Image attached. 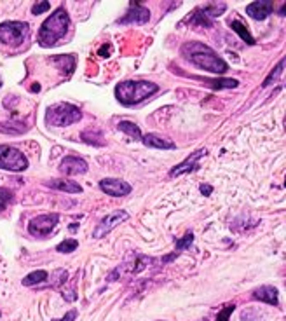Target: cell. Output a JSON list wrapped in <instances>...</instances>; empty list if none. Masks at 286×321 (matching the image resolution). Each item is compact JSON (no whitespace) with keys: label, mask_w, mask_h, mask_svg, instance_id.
<instances>
[{"label":"cell","mask_w":286,"mask_h":321,"mask_svg":"<svg viewBox=\"0 0 286 321\" xmlns=\"http://www.w3.org/2000/svg\"><path fill=\"white\" fill-rule=\"evenodd\" d=\"M30 26L23 21H4L0 25V42L7 46H21L28 39Z\"/></svg>","instance_id":"5"},{"label":"cell","mask_w":286,"mask_h":321,"mask_svg":"<svg viewBox=\"0 0 286 321\" xmlns=\"http://www.w3.org/2000/svg\"><path fill=\"white\" fill-rule=\"evenodd\" d=\"M203 156H206V150L204 149H201V150H197V152L190 154V156L187 157L184 162H180V164L175 166V168L171 169L169 175L171 176H180V175H185V173L194 171V169L197 168V161H199Z\"/></svg>","instance_id":"13"},{"label":"cell","mask_w":286,"mask_h":321,"mask_svg":"<svg viewBox=\"0 0 286 321\" xmlns=\"http://www.w3.org/2000/svg\"><path fill=\"white\" fill-rule=\"evenodd\" d=\"M45 185L51 188H56V190L70 192V194H81L82 192L81 185L72 182V180H49V182H45Z\"/></svg>","instance_id":"17"},{"label":"cell","mask_w":286,"mask_h":321,"mask_svg":"<svg viewBox=\"0 0 286 321\" xmlns=\"http://www.w3.org/2000/svg\"><path fill=\"white\" fill-rule=\"evenodd\" d=\"M228 25H231V28L234 30V32L238 33V35L241 37V39L245 40L246 44H250V46H253V44H255V39L250 35V32H248V28H246L245 25L241 23V21H231V23H228Z\"/></svg>","instance_id":"20"},{"label":"cell","mask_w":286,"mask_h":321,"mask_svg":"<svg viewBox=\"0 0 286 321\" xmlns=\"http://www.w3.org/2000/svg\"><path fill=\"white\" fill-rule=\"evenodd\" d=\"M187 21H189V23H192V25H197V26H211V20H209V18L204 14L203 7H199V9L194 11Z\"/></svg>","instance_id":"21"},{"label":"cell","mask_w":286,"mask_h":321,"mask_svg":"<svg viewBox=\"0 0 286 321\" xmlns=\"http://www.w3.org/2000/svg\"><path fill=\"white\" fill-rule=\"evenodd\" d=\"M0 131L11 133V135H20V133H25L26 127L23 126V124H16V122H0Z\"/></svg>","instance_id":"24"},{"label":"cell","mask_w":286,"mask_h":321,"mask_svg":"<svg viewBox=\"0 0 286 321\" xmlns=\"http://www.w3.org/2000/svg\"><path fill=\"white\" fill-rule=\"evenodd\" d=\"M49 7H51V4H49V2H40V4H35V6L32 7V13L37 16V14L45 13V11H47Z\"/></svg>","instance_id":"30"},{"label":"cell","mask_w":286,"mask_h":321,"mask_svg":"<svg viewBox=\"0 0 286 321\" xmlns=\"http://www.w3.org/2000/svg\"><path fill=\"white\" fill-rule=\"evenodd\" d=\"M159 91V86L148 81H126L116 88V96L126 107H131L150 98Z\"/></svg>","instance_id":"3"},{"label":"cell","mask_w":286,"mask_h":321,"mask_svg":"<svg viewBox=\"0 0 286 321\" xmlns=\"http://www.w3.org/2000/svg\"><path fill=\"white\" fill-rule=\"evenodd\" d=\"M274 11V4L270 0H260V2H253L250 6H246V14L253 20H265L270 13Z\"/></svg>","instance_id":"14"},{"label":"cell","mask_w":286,"mask_h":321,"mask_svg":"<svg viewBox=\"0 0 286 321\" xmlns=\"http://www.w3.org/2000/svg\"><path fill=\"white\" fill-rule=\"evenodd\" d=\"M128 218H129V215H128V211H124V210H117V211H113V213L106 215V217L103 218L100 224H98V227L94 229L93 237H103V236H106L110 230H113V229L117 227V225L123 224V222H126Z\"/></svg>","instance_id":"9"},{"label":"cell","mask_w":286,"mask_h":321,"mask_svg":"<svg viewBox=\"0 0 286 321\" xmlns=\"http://www.w3.org/2000/svg\"><path fill=\"white\" fill-rule=\"evenodd\" d=\"M68 25H70V18H68L67 11L63 7L56 9L40 26L39 44L42 47H51L58 44V40L68 32Z\"/></svg>","instance_id":"2"},{"label":"cell","mask_w":286,"mask_h":321,"mask_svg":"<svg viewBox=\"0 0 286 321\" xmlns=\"http://www.w3.org/2000/svg\"><path fill=\"white\" fill-rule=\"evenodd\" d=\"M108 51H110V47H106V46H103V47L100 49V54L103 56V54H105V52H106V54H108Z\"/></svg>","instance_id":"34"},{"label":"cell","mask_w":286,"mask_h":321,"mask_svg":"<svg viewBox=\"0 0 286 321\" xmlns=\"http://www.w3.org/2000/svg\"><path fill=\"white\" fill-rule=\"evenodd\" d=\"M148 264H152V259H148V256L145 255H138V253H135V256H133L131 260H126L123 266H119L116 271H113L112 274L108 276V281H116L119 276H133V274H138L142 273L143 269H147Z\"/></svg>","instance_id":"7"},{"label":"cell","mask_w":286,"mask_h":321,"mask_svg":"<svg viewBox=\"0 0 286 321\" xmlns=\"http://www.w3.org/2000/svg\"><path fill=\"white\" fill-rule=\"evenodd\" d=\"M253 298L260 302H265L269 305H277V290L274 286H260V288L253 290Z\"/></svg>","instance_id":"16"},{"label":"cell","mask_w":286,"mask_h":321,"mask_svg":"<svg viewBox=\"0 0 286 321\" xmlns=\"http://www.w3.org/2000/svg\"><path fill=\"white\" fill-rule=\"evenodd\" d=\"M100 188L105 194L113 196V198H123L131 192V185L119 178H103L100 182Z\"/></svg>","instance_id":"11"},{"label":"cell","mask_w":286,"mask_h":321,"mask_svg":"<svg viewBox=\"0 0 286 321\" xmlns=\"http://www.w3.org/2000/svg\"><path fill=\"white\" fill-rule=\"evenodd\" d=\"M60 171L63 175H82V173L87 171V162L81 159V157H75V156H67L60 164Z\"/></svg>","instance_id":"12"},{"label":"cell","mask_w":286,"mask_h":321,"mask_svg":"<svg viewBox=\"0 0 286 321\" xmlns=\"http://www.w3.org/2000/svg\"><path fill=\"white\" fill-rule=\"evenodd\" d=\"M284 13H286V4L283 6V9H281V16H284Z\"/></svg>","instance_id":"35"},{"label":"cell","mask_w":286,"mask_h":321,"mask_svg":"<svg viewBox=\"0 0 286 321\" xmlns=\"http://www.w3.org/2000/svg\"><path fill=\"white\" fill-rule=\"evenodd\" d=\"M11 199H13V192L9 188H0V211L6 210V206L9 205Z\"/></svg>","instance_id":"26"},{"label":"cell","mask_w":286,"mask_h":321,"mask_svg":"<svg viewBox=\"0 0 286 321\" xmlns=\"http://www.w3.org/2000/svg\"><path fill=\"white\" fill-rule=\"evenodd\" d=\"M63 298H65V300H68V302H72V300H75V293L74 292H65Z\"/></svg>","instance_id":"32"},{"label":"cell","mask_w":286,"mask_h":321,"mask_svg":"<svg viewBox=\"0 0 286 321\" xmlns=\"http://www.w3.org/2000/svg\"><path fill=\"white\" fill-rule=\"evenodd\" d=\"M0 168L7 171H25L28 168V159L14 147L0 145Z\"/></svg>","instance_id":"6"},{"label":"cell","mask_w":286,"mask_h":321,"mask_svg":"<svg viewBox=\"0 0 286 321\" xmlns=\"http://www.w3.org/2000/svg\"><path fill=\"white\" fill-rule=\"evenodd\" d=\"M0 86H2V81H0Z\"/></svg>","instance_id":"36"},{"label":"cell","mask_w":286,"mask_h":321,"mask_svg":"<svg viewBox=\"0 0 286 321\" xmlns=\"http://www.w3.org/2000/svg\"><path fill=\"white\" fill-rule=\"evenodd\" d=\"M142 142H143V145L152 147V149H161V150H173L175 147H177L171 140L164 138L161 135H155V133L145 135V137H142Z\"/></svg>","instance_id":"15"},{"label":"cell","mask_w":286,"mask_h":321,"mask_svg":"<svg viewBox=\"0 0 286 321\" xmlns=\"http://www.w3.org/2000/svg\"><path fill=\"white\" fill-rule=\"evenodd\" d=\"M283 65H284V61H283V59H281V61H279V65L276 67V70H274V72H270V75H269V77H267L265 81H264V86H269L270 82H272V81H276V79L279 77V75H281V70H283Z\"/></svg>","instance_id":"28"},{"label":"cell","mask_w":286,"mask_h":321,"mask_svg":"<svg viewBox=\"0 0 286 321\" xmlns=\"http://www.w3.org/2000/svg\"><path fill=\"white\" fill-rule=\"evenodd\" d=\"M82 140H84V142H87V143H91V145H96V147L105 145V142H103V135H101V131L98 130V127H89V130L84 131Z\"/></svg>","instance_id":"19"},{"label":"cell","mask_w":286,"mask_h":321,"mask_svg":"<svg viewBox=\"0 0 286 321\" xmlns=\"http://www.w3.org/2000/svg\"><path fill=\"white\" fill-rule=\"evenodd\" d=\"M58 220H60V217L56 213L39 215V217L32 218V222L28 224V230H30V234H32V236L45 237V236H49V234H51L52 230L56 229V225H58Z\"/></svg>","instance_id":"8"},{"label":"cell","mask_w":286,"mask_h":321,"mask_svg":"<svg viewBox=\"0 0 286 321\" xmlns=\"http://www.w3.org/2000/svg\"><path fill=\"white\" fill-rule=\"evenodd\" d=\"M119 130L124 131L126 135H129L131 138L142 140V131H140V127L136 126L135 122H129V120H123V122H119Z\"/></svg>","instance_id":"23"},{"label":"cell","mask_w":286,"mask_h":321,"mask_svg":"<svg viewBox=\"0 0 286 321\" xmlns=\"http://www.w3.org/2000/svg\"><path fill=\"white\" fill-rule=\"evenodd\" d=\"M75 318H77V311H68L62 319H54V321H75Z\"/></svg>","instance_id":"31"},{"label":"cell","mask_w":286,"mask_h":321,"mask_svg":"<svg viewBox=\"0 0 286 321\" xmlns=\"http://www.w3.org/2000/svg\"><path fill=\"white\" fill-rule=\"evenodd\" d=\"M213 89H232L238 88L239 82L236 79H199Z\"/></svg>","instance_id":"18"},{"label":"cell","mask_w":286,"mask_h":321,"mask_svg":"<svg viewBox=\"0 0 286 321\" xmlns=\"http://www.w3.org/2000/svg\"><path fill=\"white\" fill-rule=\"evenodd\" d=\"M211 190H213V188L209 187V185H201V192H203V194L209 196V194H211Z\"/></svg>","instance_id":"33"},{"label":"cell","mask_w":286,"mask_h":321,"mask_svg":"<svg viewBox=\"0 0 286 321\" xmlns=\"http://www.w3.org/2000/svg\"><path fill=\"white\" fill-rule=\"evenodd\" d=\"M81 108L75 107L72 103H56L52 107L47 108V114H45V122L49 126H56V127H63V126H70L74 122H79L81 120Z\"/></svg>","instance_id":"4"},{"label":"cell","mask_w":286,"mask_h":321,"mask_svg":"<svg viewBox=\"0 0 286 321\" xmlns=\"http://www.w3.org/2000/svg\"><path fill=\"white\" fill-rule=\"evenodd\" d=\"M47 279V273L45 271H33L28 276L23 278V285L25 286H33V285H40Z\"/></svg>","instance_id":"22"},{"label":"cell","mask_w":286,"mask_h":321,"mask_svg":"<svg viewBox=\"0 0 286 321\" xmlns=\"http://www.w3.org/2000/svg\"><path fill=\"white\" fill-rule=\"evenodd\" d=\"M234 307H236L234 304L227 305V307H225L223 311H220V312H218V318H216V321H228V316L232 314V311H234Z\"/></svg>","instance_id":"29"},{"label":"cell","mask_w":286,"mask_h":321,"mask_svg":"<svg viewBox=\"0 0 286 321\" xmlns=\"http://www.w3.org/2000/svg\"><path fill=\"white\" fill-rule=\"evenodd\" d=\"M192 241H194L192 234H187L184 239H178L177 243H175V244H177V251H182V250H185V248H189L190 244H192Z\"/></svg>","instance_id":"27"},{"label":"cell","mask_w":286,"mask_h":321,"mask_svg":"<svg viewBox=\"0 0 286 321\" xmlns=\"http://www.w3.org/2000/svg\"><path fill=\"white\" fill-rule=\"evenodd\" d=\"M182 54L190 63H194L196 67L206 72H211V74H225L228 69L227 63L211 47L204 46L203 42H187L182 47Z\"/></svg>","instance_id":"1"},{"label":"cell","mask_w":286,"mask_h":321,"mask_svg":"<svg viewBox=\"0 0 286 321\" xmlns=\"http://www.w3.org/2000/svg\"><path fill=\"white\" fill-rule=\"evenodd\" d=\"M79 246V241L77 239H65L63 243H60L58 246H56V250L60 253H72L75 251Z\"/></svg>","instance_id":"25"},{"label":"cell","mask_w":286,"mask_h":321,"mask_svg":"<svg viewBox=\"0 0 286 321\" xmlns=\"http://www.w3.org/2000/svg\"><path fill=\"white\" fill-rule=\"evenodd\" d=\"M148 20H150V11L145 9L142 4L131 2L129 4V11L123 18L117 20V23L119 25H145Z\"/></svg>","instance_id":"10"}]
</instances>
